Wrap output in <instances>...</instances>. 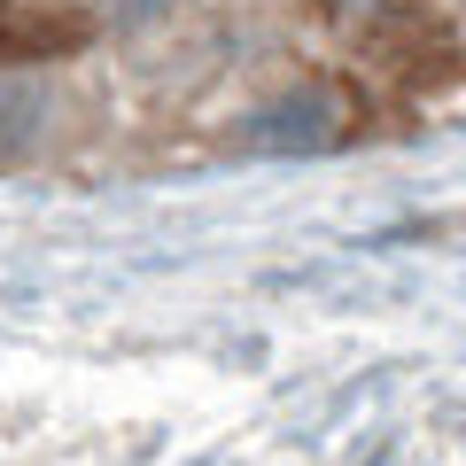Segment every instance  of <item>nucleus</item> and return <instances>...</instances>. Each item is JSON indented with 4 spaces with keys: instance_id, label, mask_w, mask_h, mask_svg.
Here are the masks:
<instances>
[{
    "instance_id": "f257e3e1",
    "label": "nucleus",
    "mask_w": 466,
    "mask_h": 466,
    "mask_svg": "<svg viewBox=\"0 0 466 466\" xmlns=\"http://www.w3.org/2000/svg\"><path fill=\"white\" fill-rule=\"evenodd\" d=\"M32 125H39V86L32 78H0V148H24Z\"/></svg>"
}]
</instances>
